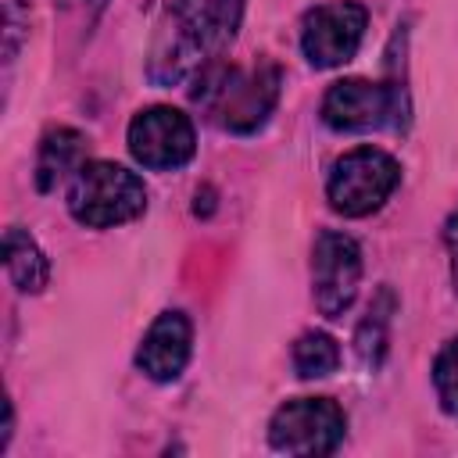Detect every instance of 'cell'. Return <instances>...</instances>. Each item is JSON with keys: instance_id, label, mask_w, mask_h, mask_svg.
I'll return each mask as SVG.
<instances>
[{"instance_id": "6da1fadb", "label": "cell", "mask_w": 458, "mask_h": 458, "mask_svg": "<svg viewBox=\"0 0 458 458\" xmlns=\"http://www.w3.org/2000/svg\"><path fill=\"white\" fill-rule=\"evenodd\" d=\"M247 0H168L150 47L147 75L157 86H175L197 75L233 43Z\"/></svg>"}, {"instance_id": "7a4b0ae2", "label": "cell", "mask_w": 458, "mask_h": 458, "mask_svg": "<svg viewBox=\"0 0 458 458\" xmlns=\"http://www.w3.org/2000/svg\"><path fill=\"white\" fill-rule=\"evenodd\" d=\"M193 100L229 132H254L265 125L279 100V68L272 61H258L250 68H236L225 61H211L197 72Z\"/></svg>"}, {"instance_id": "3957f363", "label": "cell", "mask_w": 458, "mask_h": 458, "mask_svg": "<svg viewBox=\"0 0 458 458\" xmlns=\"http://www.w3.org/2000/svg\"><path fill=\"white\" fill-rule=\"evenodd\" d=\"M147 208V190L136 172L114 161H86L68 186V211L89 229L122 225Z\"/></svg>"}, {"instance_id": "277c9868", "label": "cell", "mask_w": 458, "mask_h": 458, "mask_svg": "<svg viewBox=\"0 0 458 458\" xmlns=\"http://www.w3.org/2000/svg\"><path fill=\"white\" fill-rule=\"evenodd\" d=\"M397 179H401V168L390 154H383L376 147H358V150H347L333 165L326 197H329L333 211H340L347 218H361V215L383 208V200L394 193Z\"/></svg>"}, {"instance_id": "5b68a950", "label": "cell", "mask_w": 458, "mask_h": 458, "mask_svg": "<svg viewBox=\"0 0 458 458\" xmlns=\"http://www.w3.org/2000/svg\"><path fill=\"white\" fill-rule=\"evenodd\" d=\"M344 429L347 419L329 397H297L272 415L268 440L283 454H333Z\"/></svg>"}, {"instance_id": "8992f818", "label": "cell", "mask_w": 458, "mask_h": 458, "mask_svg": "<svg viewBox=\"0 0 458 458\" xmlns=\"http://www.w3.org/2000/svg\"><path fill=\"white\" fill-rule=\"evenodd\" d=\"M322 118L340 132H365L383 125H401L404 118V89L383 86L369 79H340L329 86L322 100Z\"/></svg>"}, {"instance_id": "52a82bcc", "label": "cell", "mask_w": 458, "mask_h": 458, "mask_svg": "<svg viewBox=\"0 0 458 458\" xmlns=\"http://www.w3.org/2000/svg\"><path fill=\"white\" fill-rule=\"evenodd\" d=\"M358 279H361V250L347 233L326 229L318 233L315 247H311V293H315V308L326 318H340L354 293H358Z\"/></svg>"}, {"instance_id": "ba28073f", "label": "cell", "mask_w": 458, "mask_h": 458, "mask_svg": "<svg viewBox=\"0 0 458 458\" xmlns=\"http://www.w3.org/2000/svg\"><path fill=\"white\" fill-rule=\"evenodd\" d=\"M365 7L354 0H333L304 14L301 21V50L315 68H336L354 57L365 36Z\"/></svg>"}, {"instance_id": "9c48e42d", "label": "cell", "mask_w": 458, "mask_h": 458, "mask_svg": "<svg viewBox=\"0 0 458 458\" xmlns=\"http://www.w3.org/2000/svg\"><path fill=\"white\" fill-rule=\"evenodd\" d=\"M193 122L175 107H147L129 122V150L143 168H179L193 157Z\"/></svg>"}, {"instance_id": "30bf717a", "label": "cell", "mask_w": 458, "mask_h": 458, "mask_svg": "<svg viewBox=\"0 0 458 458\" xmlns=\"http://www.w3.org/2000/svg\"><path fill=\"white\" fill-rule=\"evenodd\" d=\"M190 340H193L190 318L182 311H165L147 329V336H143V344L136 351V365L154 383H168V379H175L186 369V361H190Z\"/></svg>"}, {"instance_id": "8fae6325", "label": "cell", "mask_w": 458, "mask_h": 458, "mask_svg": "<svg viewBox=\"0 0 458 458\" xmlns=\"http://www.w3.org/2000/svg\"><path fill=\"white\" fill-rule=\"evenodd\" d=\"M86 165V136L75 129H50L39 143V157H36V186L43 193H50L61 179H68L72 172H79Z\"/></svg>"}, {"instance_id": "7c38bea8", "label": "cell", "mask_w": 458, "mask_h": 458, "mask_svg": "<svg viewBox=\"0 0 458 458\" xmlns=\"http://www.w3.org/2000/svg\"><path fill=\"white\" fill-rule=\"evenodd\" d=\"M4 265H7V276L11 283L21 290V293H39L50 279V265L43 258V250L36 247V240L29 233H21L18 225L4 233Z\"/></svg>"}, {"instance_id": "4fadbf2b", "label": "cell", "mask_w": 458, "mask_h": 458, "mask_svg": "<svg viewBox=\"0 0 458 458\" xmlns=\"http://www.w3.org/2000/svg\"><path fill=\"white\" fill-rule=\"evenodd\" d=\"M340 365V347L329 333H301L297 344H293V369L301 379H318V376H329L333 369Z\"/></svg>"}, {"instance_id": "5bb4252c", "label": "cell", "mask_w": 458, "mask_h": 458, "mask_svg": "<svg viewBox=\"0 0 458 458\" xmlns=\"http://www.w3.org/2000/svg\"><path fill=\"white\" fill-rule=\"evenodd\" d=\"M390 308H394V297L390 290H379V297L369 304V315L361 318L358 326V354L365 365H379L383 361V351H386V322H390Z\"/></svg>"}, {"instance_id": "9a60e30c", "label": "cell", "mask_w": 458, "mask_h": 458, "mask_svg": "<svg viewBox=\"0 0 458 458\" xmlns=\"http://www.w3.org/2000/svg\"><path fill=\"white\" fill-rule=\"evenodd\" d=\"M433 386L440 397V408L458 415V336L447 340L433 361Z\"/></svg>"}, {"instance_id": "2e32d148", "label": "cell", "mask_w": 458, "mask_h": 458, "mask_svg": "<svg viewBox=\"0 0 458 458\" xmlns=\"http://www.w3.org/2000/svg\"><path fill=\"white\" fill-rule=\"evenodd\" d=\"M25 29H29L25 0H4V61L7 64L18 57V47H21Z\"/></svg>"}, {"instance_id": "e0dca14e", "label": "cell", "mask_w": 458, "mask_h": 458, "mask_svg": "<svg viewBox=\"0 0 458 458\" xmlns=\"http://www.w3.org/2000/svg\"><path fill=\"white\" fill-rule=\"evenodd\" d=\"M447 243H451V254H454V276H458V211H454V218H451V225H447Z\"/></svg>"}, {"instance_id": "ac0fdd59", "label": "cell", "mask_w": 458, "mask_h": 458, "mask_svg": "<svg viewBox=\"0 0 458 458\" xmlns=\"http://www.w3.org/2000/svg\"><path fill=\"white\" fill-rule=\"evenodd\" d=\"M61 4H64V7H68V4H75V0H61ZM79 4H93V7H97V11H100V7H104V0H79Z\"/></svg>"}]
</instances>
